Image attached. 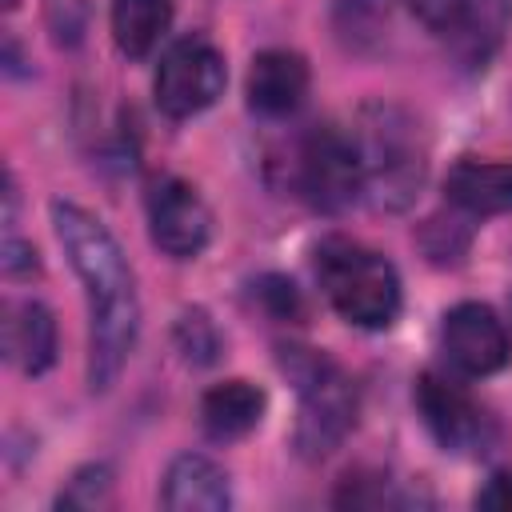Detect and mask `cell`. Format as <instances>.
Returning <instances> with one entry per match:
<instances>
[{"mask_svg":"<svg viewBox=\"0 0 512 512\" xmlns=\"http://www.w3.org/2000/svg\"><path fill=\"white\" fill-rule=\"evenodd\" d=\"M52 224L88 296V384L92 392H104L116 384L140 332L136 280L124 248L100 216L72 200H56Z\"/></svg>","mask_w":512,"mask_h":512,"instance_id":"cell-1","label":"cell"},{"mask_svg":"<svg viewBox=\"0 0 512 512\" xmlns=\"http://www.w3.org/2000/svg\"><path fill=\"white\" fill-rule=\"evenodd\" d=\"M316 276L332 308L356 328H388L400 316L404 296L396 268L356 240H324L316 248Z\"/></svg>","mask_w":512,"mask_h":512,"instance_id":"cell-2","label":"cell"},{"mask_svg":"<svg viewBox=\"0 0 512 512\" xmlns=\"http://www.w3.org/2000/svg\"><path fill=\"white\" fill-rule=\"evenodd\" d=\"M280 368L300 392V416H296V452L304 460H320L356 424V388L348 376L316 348H280Z\"/></svg>","mask_w":512,"mask_h":512,"instance_id":"cell-3","label":"cell"},{"mask_svg":"<svg viewBox=\"0 0 512 512\" xmlns=\"http://www.w3.org/2000/svg\"><path fill=\"white\" fill-rule=\"evenodd\" d=\"M360 164H364V192L376 208H408L424 184V144L416 124L388 104H372L356 132Z\"/></svg>","mask_w":512,"mask_h":512,"instance_id":"cell-4","label":"cell"},{"mask_svg":"<svg viewBox=\"0 0 512 512\" xmlns=\"http://www.w3.org/2000/svg\"><path fill=\"white\" fill-rule=\"evenodd\" d=\"M296 188L320 212H344L364 192V164L356 136L320 124L300 140L296 156Z\"/></svg>","mask_w":512,"mask_h":512,"instance_id":"cell-5","label":"cell"},{"mask_svg":"<svg viewBox=\"0 0 512 512\" xmlns=\"http://www.w3.org/2000/svg\"><path fill=\"white\" fill-rule=\"evenodd\" d=\"M224 80H228L224 56L208 40L184 36L160 56V68L152 80L156 108L172 120H188L216 104V96L224 92Z\"/></svg>","mask_w":512,"mask_h":512,"instance_id":"cell-6","label":"cell"},{"mask_svg":"<svg viewBox=\"0 0 512 512\" xmlns=\"http://www.w3.org/2000/svg\"><path fill=\"white\" fill-rule=\"evenodd\" d=\"M416 408L424 428L436 436V444L444 452H484L492 440V420L484 416V408L448 376L440 372H420L416 380Z\"/></svg>","mask_w":512,"mask_h":512,"instance_id":"cell-7","label":"cell"},{"mask_svg":"<svg viewBox=\"0 0 512 512\" xmlns=\"http://www.w3.org/2000/svg\"><path fill=\"white\" fill-rule=\"evenodd\" d=\"M440 344H444L448 364L460 368L464 376H492L512 356V344H508L500 316L476 300H464V304L444 312Z\"/></svg>","mask_w":512,"mask_h":512,"instance_id":"cell-8","label":"cell"},{"mask_svg":"<svg viewBox=\"0 0 512 512\" xmlns=\"http://www.w3.org/2000/svg\"><path fill=\"white\" fill-rule=\"evenodd\" d=\"M212 216L192 184L164 176L148 188V236L172 260H192L208 244Z\"/></svg>","mask_w":512,"mask_h":512,"instance_id":"cell-9","label":"cell"},{"mask_svg":"<svg viewBox=\"0 0 512 512\" xmlns=\"http://www.w3.org/2000/svg\"><path fill=\"white\" fill-rule=\"evenodd\" d=\"M308 92V64L288 48H268L248 68V104L260 116H288Z\"/></svg>","mask_w":512,"mask_h":512,"instance_id":"cell-10","label":"cell"},{"mask_svg":"<svg viewBox=\"0 0 512 512\" xmlns=\"http://www.w3.org/2000/svg\"><path fill=\"white\" fill-rule=\"evenodd\" d=\"M160 500L172 512H224L232 504V492H228V476L216 460H208L200 452H184L168 464Z\"/></svg>","mask_w":512,"mask_h":512,"instance_id":"cell-11","label":"cell"},{"mask_svg":"<svg viewBox=\"0 0 512 512\" xmlns=\"http://www.w3.org/2000/svg\"><path fill=\"white\" fill-rule=\"evenodd\" d=\"M444 196L468 216H504L512 212V164L456 160L444 176Z\"/></svg>","mask_w":512,"mask_h":512,"instance_id":"cell-12","label":"cell"},{"mask_svg":"<svg viewBox=\"0 0 512 512\" xmlns=\"http://www.w3.org/2000/svg\"><path fill=\"white\" fill-rule=\"evenodd\" d=\"M4 352L28 376L48 372L52 360H56V320H52V312L36 300L8 304V312H4Z\"/></svg>","mask_w":512,"mask_h":512,"instance_id":"cell-13","label":"cell"},{"mask_svg":"<svg viewBox=\"0 0 512 512\" xmlns=\"http://www.w3.org/2000/svg\"><path fill=\"white\" fill-rule=\"evenodd\" d=\"M264 392L248 380H224L212 384L200 400V424L212 440H240L248 436L264 416Z\"/></svg>","mask_w":512,"mask_h":512,"instance_id":"cell-14","label":"cell"},{"mask_svg":"<svg viewBox=\"0 0 512 512\" xmlns=\"http://www.w3.org/2000/svg\"><path fill=\"white\" fill-rule=\"evenodd\" d=\"M172 24L168 0H112V40L124 56H148Z\"/></svg>","mask_w":512,"mask_h":512,"instance_id":"cell-15","label":"cell"},{"mask_svg":"<svg viewBox=\"0 0 512 512\" xmlns=\"http://www.w3.org/2000/svg\"><path fill=\"white\" fill-rule=\"evenodd\" d=\"M176 348H180L184 360H192V364H212V360H216L220 336H216L212 320H208L200 308H192V312H184V316L176 320Z\"/></svg>","mask_w":512,"mask_h":512,"instance_id":"cell-16","label":"cell"},{"mask_svg":"<svg viewBox=\"0 0 512 512\" xmlns=\"http://www.w3.org/2000/svg\"><path fill=\"white\" fill-rule=\"evenodd\" d=\"M108 492H112V472L104 464H88L68 480V488L60 492L56 504L60 508H96L108 500Z\"/></svg>","mask_w":512,"mask_h":512,"instance_id":"cell-17","label":"cell"},{"mask_svg":"<svg viewBox=\"0 0 512 512\" xmlns=\"http://www.w3.org/2000/svg\"><path fill=\"white\" fill-rule=\"evenodd\" d=\"M48 24L60 44H76L88 24V0H48Z\"/></svg>","mask_w":512,"mask_h":512,"instance_id":"cell-18","label":"cell"},{"mask_svg":"<svg viewBox=\"0 0 512 512\" xmlns=\"http://www.w3.org/2000/svg\"><path fill=\"white\" fill-rule=\"evenodd\" d=\"M404 8H408L420 24H428V28H436V32H448V28L472 8V0H404Z\"/></svg>","mask_w":512,"mask_h":512,"instance_id":"cell-19","label":"cell"},{"mask_svg":"<svg viewBox=\"0 0 512 512\" xmlns=\"http://www.w3.org/2000/svg\"><path fill=\"white\" fill-rule=\"evenodd\" d=\"M260 300L268 304V312H272L276 320L300 316V296H296V288H292L288 280H280V276H264V280H260Z\"/></svg>","mask_w":512,"mask_h":512,"instance_id":"cell-20","label":"cell"},{"mask_svg":"<svg viewBox=\"0 0 512 512\" xmlns=\"http://www.w3.org/2000/svg\"><path fill=\"white\" fill-rule=\"evenodd\" d=\"M0 268H4V276H36V252H32V244H24V240H16V236H8L4 240V248H0Z\"/></svg>","mask_w":512,"mask_h":512,"instance_id":"cell-21","label":"cell"},{"mask_svg":"<svg viewBox=\"0 0 512 512\" xmlns=\"http://www.w3.org/2000/svg\"><path fill=\"white\" fill-rule=\"evenodd\" d=\"M480 508H496V512H512V468H500L488 476V484L476 492Z\"/></svg>","mask_w":512,"mask_h":512,"instance_id":"cell-22","label":"cell"},{"mask_svg":"<svg viewBox=\"0 0 512 512\" xmlns=\"http://www.w3.org/2000/svg\"><path fill=\"white\" fill-rule=\"evenodd\" d=\"M4 4H8V8H16V0H4Z\"/></svg>","mask_w":512,"mask_h":512,"instance_id":"cell-23","label":"cell"}]
</instances>
